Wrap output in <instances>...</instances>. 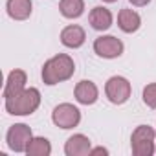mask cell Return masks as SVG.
Returning a JSON list of instances; mask_svg holds the SVG:
<instances>
[{
	"mask_svg": "<svg viewBox=\"0 0 156 156\" xmlns=\"http://www.w3.org/2000/svg\"><path fill=\"white\" fill-rule=\"evenodd\" d=\"M72 73H73V62L66 55L53 57L51 61H48L44 64V70H42L44 83H48V85H55L62 79H68Z\"/></svg>",
	"mask_w": 156,
	"mask_h": 156,
	"instance_id": "6da1fadb",
	"label": "cell"
},
{
	"mask_svg": "<svg viewBox=\"0 0 156 156\" xmlns=\"http://www.w3.org/2000/svg\"><path fill=\"white\" fill-rule=\"evenodd\" d=\"M39 101H41L39 92L35 88H30V90H22L15 98L6 99V108L11 114H19V116L20 114H30L39 107Z\"/></svg>",
	"mask_w": 156,
	"mask_h": 156,
	"instance_id": "7a4b0ae2",
	"label": "cell"
},
{
	"mask_svg": "<svg viewBox=\"0 0 156 156\" xmlns=\"http://www.w3.org/2000/svg\"><path fill=\"white\" fill-rule=\"evenodd\" d=\"M152 138L154 132L149 127H138L132 134V151L138 156H149L152 154Z\"/></svg>",
	"mask_w": 156,
	"mask_h": 156,
	"instance_id": "3957f363",
	"label": "cell"
},
{
	"mask_svg": "<svg viewBox=\"0 0 156 156\" xmlns=\"http://www.w3.org/2000/svg\"><path fill=\"white\" fill-rule=\"evenodd\" d=\"M107 96L112 103H123L130 96V85L123 77H112L107 83Z\"/></svg>",
	"mask_w": 156,
	"mask_h": 156,
	"instance_id": "277c9868",
	"label": "cell"
},
{
	"mask_svg": "<svg viewBox=\"0 0 156 156\" xmlns=\"http://www.w3.org/2000/svg\"><path fill=\"white\" fill-rule=\"evenodd\" d=\"M53 121L62 129H70L79 121V110L72 105H61L53 112Z\"/></svg>",
	"mask_w": 156,
	"mask_h": 156,
	"instance_id": "5b68a950",
	"label": "cell"
},
{
	"mask_svg": "<svg viewBox=\"0 0 156 156\" xmlns=\"http://www.w3.org/2000/svg\"><path fill=\"white\" fill-rule=\"evenodd\" d=\"M8 141L9 147L15 151H24L28 149V141H31V130L26 125H15L11 127L9 134H8Z\"/></svg>",
	"mask_w": 156,
	"mask_h": 156,
	"instance_id": "8992f818",
	"label": "cell"
},
{
	"mask_svg": "<svg viewBox=\"0 0 156 156\" xmlns=\"http://www.w3.org/2000/svg\"><path fill=\"white\" fill-rule=\"evenodd\" d=\"M94 48H96V51L101 57H116L123 50L121 42L118 39H114V37H101V39H98L96 44H94Z\"/></svg>",
	"mask_w": 156,
	"mask_h": 156,
	"instance_id": "52a82bcc",
	"label": "cell"
},
{
	"mask_svg": "<svg viewBox=\"0 0 156 156\" xmlns=\"http://www.w3.org/2000/svg\"><path fill=\"white\" fill-rule=\"evenodd\" d=\"M24 83H26V75H24V72H20V70L11 72V73H9V79H8V85H6V90H4L6 99L15 98L17 94H20Z\"/></svg>",
	"mask_w": 156,
	"mask_h": 156,
	"instance_id": "ba28073f",
	"label": "cell"
},
{
	"mask_svg": "<svg viewBox=\"0 0 156 156\" xmlns=\"http://www.w3.org/2000/svg\"><path fill=\"white\" fill-rule=\"evenodd\" d=\"M61 39L66 46L70 48H77L81 46L83 41H85V31L79 28V26H68L62 33H61Z\"/></svg>",
	"mask_w": 156,
	"mask_h": 156,
	"instance_id": "9c48e42d",
	"label": "cell"
},
{
	"mask_svg": "<svg viewBox=\"0 0 156 156\" xmlns=\"http://www.w3.org/2000/svg\"><path fill=\"white\" fill-rule=\"evenodd\" d=\"M90 149V141L85 136H73L68 140L66 143V152L70 156H79V154H88Z\"/></svg>",
	"mask_w": 156,
	"mask_h": 156,
	"instance_id": "30bf717a",
	"label": "cell"
},
{
	"mask_svg": "<svg viewBox=\"0 0 156 156\" xmlns=\"http://www.w3.org/2000/svg\"><path fill=\"white\" fill-rule=\"evenodd\" d=\"M75 98L79 99L81 103H85V105L94 103L96 98H98V88L90 81H83V83L77 85V88H75Z\"/></svg>",
	"mask_w": 156,
	"mask_h": 156,
	"instance_id": "8fae6325",
	"label": "cell"
},
{
	"mask_svg": "<svg viewBox=\"0 0 156 156\" xmlns=\"http://www.w3.org/2000/svg\"><path fill=\"white\" fill-rule=\"evenodd\" d=\"M8 9H9V15L13 19H26L30 17L31 13V2L30 0H9L8 2Z\"/></svg>",
	"mask_w": 156,
	"mask_h": 156,
	"instance_id": "7c38bea8",
	"label": "cell"
},
{
	"mask_svg": "<svg viewBox=\"0 0 156 156\" xmlns=\"http://www.w3.org/2000/svg\"><path fill=\"white\" fill-rule=\"evenodd\" d=\"M112 22V15L108 9H103V8H96L92 13H90V24L96 28V30H107Z\"/></svg>",
	"mask_w": 156,
	"mask_h": 156,
	"instance_id": "4fadbf2b",
	"label": "cell"
},
{
	"mask_svg": "<svg viewBox=\"0 0 156 156\" xmlns=\"http://www.w3.org/2000/svg\"><path fill=\"white\" fill-rule=\"evenodd\" d=\"M140 26V17L132 9H121L119 13V28L123 31H134Z\"/></svg>",
	"mask_w": 156,
	"mask_h": 156,
	"instance_id": "5bb4252c",
	"label": "cell"
},
{
	"mask_svg": "<svg viewBox=\"0 0 156 156\" xmlns=\"http://www.w3.org/2000/svg\"><path fill=\"white\" fill-rule=\"evenodd\" d=\"M61 11L64 17H79L83 13V0H61Z\"/></svg>",
	"mask_w": 156,
	"mask_h": 156,
	"instance_id": "9a60e30c",
	"label": "cell"
},
{
	"mask_svg": "<svg viewBox=\"0 0 156 156\" xmlns=\"http://www.w3.org/2000/svg\"><path fill=\"white\" fill-rule=\"evenodd\" d=\"M26 152L31 154V156H46L50 152V143H48V140H42V138L31 140L28 149H26Z\"/></svg>",
	"mask_w": 156,
	"mask_h": 156,
	"instance_id": "2e32d148",
	"label": "cell"
},
{
	"mask_svg": "<svg viewBox=\"0 0 156 156\" xmlns=\"http://www.w3.org/2000/svg\"><path fill=\"white\" fill-rule=\"evenodd\" d=\"M143 99L149 107H156V85H149L143 92Z\"/></svg>",
	"mask_w": 156,
	"mask_h": 156,
	"instance_id": "e0dca14e",
	"label": "cell"
},
{
	"mask_svg": "<svg viewBox=\"0 0 156 156\" xmlns=\"http://www.w3.org/2000/svg\"><path fill=\"white\" fill-rule=\"evenodd\" d=\"M132 4H136V6H143V4H147L149 0H130Z\"/></svg>",
	"mask_w": 156,
	"mask_h": 156,
	"instance_id": "ac0fdd59",
	"label": "cell"
},
{
	"mask_svg": "<svg viewBox=\"0 0 156 156\" xmlns=\"http://www.w3.org/2000/svg\"><path fill=\"white\" fill-rule=\"evenodd\" d=\"M101 152H103V154H107V151H105V149H96L92 154H101Z\"/></svg>",
	"mask_w": 156,
	"mask_h": 156,
	"instance_id": "d6986e66",
	"label": "cell"
},
{
	"mask_svg": "<svg viewBox=\"0 0 156 156\" xmlns=\"http://www.w3.org/2000/svg\"><path fill=\"white\" fill-rule=\"evenodd\" d=\"M107 2H114V0H107Z\"/></svg>",
	"mask_w": 156,
	"mask_h": 156,
	"instance_id": "ffe728a7",
	"label": "cell"
}]
</instances>
